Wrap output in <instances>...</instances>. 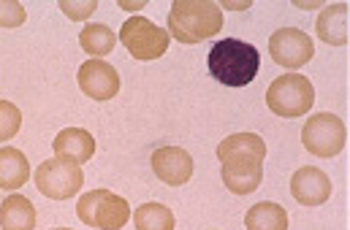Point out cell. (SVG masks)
<instances>
[{"instance_id":"2","label":"cell","mask_w":350,"mask_h":230,"mask_svg":"<svg viewBox=\"0 0 350 230\" xmlns=\"http://www.w3.org/2000/svg\"><path fill=\"white\" fill-rule=\"evenodd\" d=\"M209 74L226 87H247L261 71V55L253 44L239 38H220L209 49Z\"/></svg>"},{"instance_id":"23","label":"cell","mask_w":350,"mask_h":230,"mask_svg":"<svg viewBox=\"0 0 350 230\" xmlns=\"http://www.w3.org/2000/svg\"><path fill=\"white\" fill-rule=\"evenodd\" d=\"M95 8H98L95 0H82V3L63 0V3H60V11H63L68 19H74V22H85V19H90V16L95 14Z\"/></svg>"},{"instance_id":"26","label":"cell","mask_w":350,"mask_h":230,"mask_svg":"<svg viewBox=\"0 0 350 230\" xmlns=\"http://www.w3.org/2000/svg\"><path fill=\"white\" fill-rule=\"evenodd\" d=\"M55 230H71V228H55Z\"/></svg>"},{"instance_id":"9","label":"cell","mask_w":350,"mask_h":230,"mask_svg":"<svg viewBox=\"0 0 350 230\" xmlns=\"http://www.w3.org/2000/svg\"><path fill=\"white\" fill-rule=\"evenodd\" d=\"M79 89L88 95L90 100H111L120 92V74L114 66H109L106 60H88L79 66Z\"/></svg>"},{"instance_id":"12","label":"cell","mask_w":350,"mask_h":230,"mask_svg":"<svg viewBox=\"0 0 350 230\" xmlns=\"http://www.w3.org/2000/svg\"><path fill=\"white\" fill-rule=\"evenodd\" d=\"M266 157V141L256 133H234L228 139H223V144L217 147V160L220 162H239V165H263Z\"/></svg>"},{"instance_id":"7","label":"cell","mask_w":350,"mask_h":230,"mask_svg":"<svg viewBox=\"0 0 350 230\" xmlns=\"http://www.w3.org/2000/svg\"><path fill=\"white\" fill-rule=\"evenodd\" d=\"M301 144L315 157H337L348 144V128L337 114H312L301 128Z\"/></svg>"},{"instance_id":"16","label":"cell","mask_w":350,"mask_h":230,"mask_svg":"<svg viewBox=\"0 0 350 230\" xmlns=\"http://www.w3.org/2000/svg\"><path fill=\"white\" fill-rule=\"evenodd\" d=\"M0 230H36V209L25 195H8L0 203Z\"/></svg>"},{"instance_id":"13","label":"cell","mask_w":350,"mask_h":230,"mask_svg":"<svg viewBox=\"0 0 350 230\" xmlns=\"http://www.w3.org/2000/svg\"><path fill=\"white\" fill-rule=\"evenodd\" d=\"M315 33L323 44L345 46L350 41V5L348 3H332L318 14Z\"/></svg>"},{"instance_id":"8","label":"cell","mask_w":350,"mask_h":230,"mask_svg":"<svg viewBox=\"0 0 350 230\" xmlns=\"http://www.w3.org/2000/svg\"><path fill=\"white\" fill-rule=\"evenodd\" d=\"M269 55H271V60L277 66L299 71V68H304L315 57V44L299 27H280L269 38Z\"/></svg>"},{"instance_id":"21","label":"cell","mask_w":350,"mask_h":230,"mask_svg":"<svg viewBox=\"0 0 350 230\" xmlns=\"http://www.w3.org/2000/svg\"><path fill=\"white\" fill-rule=\"evenodd\" d=\"M22 128V111L11 100H0V144L11 141Z\"/></svg>"},{"instance_id":"20","label":"cell","mask_w":350,"mask_h":230,"mask_svg":"<svg viewBox=\"0 0 350 230\" xmlns=\"http://www.w3.org/2000/svg\"><path fill=\"white\" fill-rule=\"evenodd\" d=\"M133 225L136 230H174L176 220L174 212L163 203H142L133 212Z\"/></svg>"},{"instance_id":"24","label":"cell","mask_w":350,"mask_h":230,"mask_svg":"<svg viewBox=\"0 0 350 230\" xmlns=\"http://www.w3.org/2000/svg\"><path fill=\"white\" fill-rule=\"evenodd\" d=\"M120 5H122L125 11H131V8H133V11H136V8H142V3H120Z\"/></svg>"},{"instance_id":"15","label":"cell","mask_w":350,"mask_h":230,"mask_svg":"<svg viewBox=\"0 0 350 230\" xmlns=\"http://www.w3.org/2000/svg\"><path fill=\"white\" fill-rule=\"evenodd\" d=\"M220 179H223V184H226L234 195H250V192H256V190L261 187L263 165H258V162H253V165L223 162Z\"/></svg>"},{"instance_id":"11","label":"cell","mask_w":350,"mask_h":230,"mask_svg":"<svg viewBox=\"0 0 350 230\" xmlns=\"http://www.w3.org/2000/svg\"><path fill=\"white\" fill-rule=\"evenodd\" d=\"M150 165H152V173L169 187H182L193 176V157L182 147H161V149H155Z\"/></svg>"},{"instance_id":"14","label":"cell","mask_w":350,"mask_h":230,"mask_svg":"<svg viewBox=\"0 0 350 230\" xmlns=\"http://www.w3.org/2000/svg\"><path fill=\"white\" fill-rule=\"evenodd\" d=\"M52 149H55V157L60 160H71V162H88L90 157L95 154V139L90 136L88 130L82 128H66L55 136L52 141Z\"/></svg>"},{"instance_id":"6","label":"cell","mask_w":350,"mask_h":230,"mask_svg":"<svg viewBox=\"0 0 350 230\" xmlns=\"http://www.w3.org/2000/svg\"><path fill=\"white\" fill-rule=\"evenodd\" d=\"M117 38L131 52V57L133 60H142V63H150V60L163 57L166 49H169V44H172L169 33L163 27L152 25L147 16H131L122 25V30H120Z\"/></svg>"},{"instance_id":"22","label":"cell","mask_w":350,"mask_h":230,"mask_svg":"<svg viewBox=\"0 0 350 230\" xmlns=\"http://www.w3.org/2000/svg\"><path fill=\"white\" fill-rule=\"evenodd\" d=\"M27 11L16 0H0V27H19L25 25Z\"/></svg>"},{"instance_id":"1","label":"cell","mask_w":350,"mask_h":230,"mask_svg":"<svg viewBox=\"0 0 350 230\" xmlns=\"http://www.w3.org/2000/svg\"><path fill=\"white\" fill-rule=\"evenodd\" d=\"M223 30V8L215 0H174L169 11V38L198 44Z\"/></svg>"},{"instance_id":"5","label":"cell","mask_w":350,"mask_h":230,"mask_svg":"<svg viewBox=\"0 0 350 230\" xmlns=\"http://www.w3.org/2000/svg\"><path fill=\"white\" fill-rule=\"evenodd\" d=\"M33 182H36L41 195H46L52 201H68L85 187V171L79 162L52 157L36 168Z\"/></svg>"},{"instance_id":"3","label":"cell","mask_w":350,"mask_h":230,"mask_svg":"<svg viewBox=\"0 0 350 230\" xmlns=\"http://www.w3.org/2000/svg\"><path fill=\"white\" fill-rule=\"evenodd\" d=\"M312 103H315V87L301 74H282L266 89L269 111L277 114V117H285V119L304 117L312 109Z\"/></svg>"},{"instance_id":"10","label":"cell","mask_w":350,"mask_h":230,"mask_svg":"<svg viewBox=\"0 0 350 230\" xmlns=\"http://www.w3.org/2000/svg\"><path fill=\"white\" fill-rule=\"evenodd\" d=\"M291 195L301 206H323L332 198V179L315 165H304L291 176Z\"/></svg>"},{"instance_id":"25","label":"cell","mask_w":350,"mask_h":230,"mask_svg":"<svg viewBox=\"0 0 350 230\" xmlns=\"http://www.w3.org/2000/svg\"><path fill=\"white\" fill-rule=\"evenodd\" d=\"M226 8H234L237 11V8H247V3H226Z\"/></svg>"},{"instance_id":"18","label":"cell","mask_w":350,"mask_h":230,"mask_svg":"<svg viewBox=\"0 0 350 230\" xmlns=\"http://www.w3.org/2000/svg\"><path fill=\"white\" fill-rule=\"evenodd\" d=\"M245 228L247 230H288V212L280 203L261 201L247 209L245 214Z\"/></svg>"},{"instance_id":"19","label":"cell","mask_w":350,"mask_h":230,"mask_svg":"<svg viewBox=\"0 0 350 230\" xmlns=\"http://www.w3.org/2000/svg\"><path fill=\"white\" fill-rule=\"evenodd\" d=\"M79 44H82V49L88 52L92 60H100V57H106V55L117 46V33H114L109 25L92 22V25H88V27L79 33Z\"/></svg>"},{"instance_id":"4","label":"cell","mask_w":350,"mask_h":230,"mask_svg":"<svg viewBox=\"0 0 350 230\" xmlns=\"http://www.w3.org/2000/svg\"><path fill=\"white\" fill-rule=\"evenodd\" d=\"M77 217L95 230H122L131 220V206L122 195L109 190H90L77 203Z\"/></svg>"},{"instance_id":"17","label":"cell","mask_w":350,"mask_h":230,"mask_svg":"<svg viewBox=\"0 0 350 230\" xmlns=\"http://www.w3.org/2000/svg\"><path fill=\"white\" fill-rule=\"evenodd\" d=\"M30 179V162L27 157L14 149V147H3L0 149V190H19L25 187Z\"/></svg>"}]
</instances>
